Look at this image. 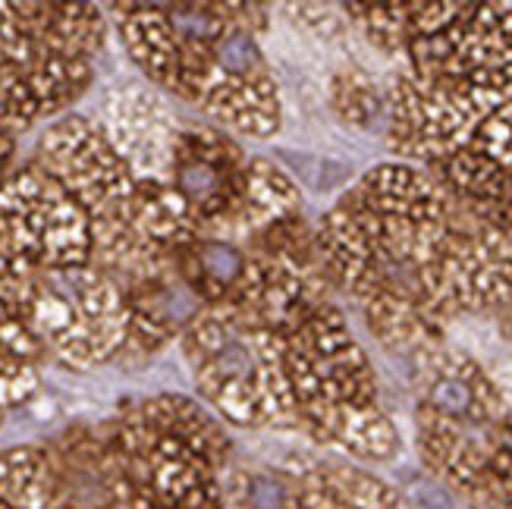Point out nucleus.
Wrapping results in <instances>:
<instances>
[{
  "mask_svg": "<svg viewBox=\"0 0 512 509\" xmlns=\"http://www.w3.org/2000/svg\"><path fill=\"white\" fill-rule=\"evenodd\" d=\"M321 271L399 359L437 346L456 318L512 308V236L465 211L431 173L384 161L315 224Z\"/></svg>",
  "mask_w": 512,
  "mask_h": 509,
  "instance_id": "1",
  "label": "nucleus"
},
{
  "mask_svg": "<svg viewBox=\"0 0 512 509\" xmlns=\"http://www.w3.org/2000/svg\"><path fill=\"white\" fill-rule=\"evenodd\" d=\"M409 362V384L415 412L453 425H491L512 412L503 384L472 352L443 340L415 352Z\"/></svg>",
  "mask_w": 512,
  "mask_h": 509,
  "instance_id": "12",
  "label": "nucleus"
},
{
  "mask_svg": "<svg viewBox=\"0 0 512 509\" xmlns=\"http://www.w3.org/2000/svg\"><path fill=\"white\" fill-rule=\"evenodd\" d=\"M176 274L192 290V296L202 305H214L227 299L236 280L246 271V249L227 236H198L189 246L176 249L170 255Z\"/></svg>",
  "mask_w": 512,
  "mask_h": 509,
  "instance_id": "17",
  "label": "nucleus"
},
{
  "mask_svg": "<svg viewBox=\"0 0 512 509\" xmlns=\"http://www.w3.org/2000/svg\"><path fill=\"white\" fill-rule=\"evenodd\" d=\"M456 202L512 236V92H491L437 158L421 167Z\"/></svg>",
  "mask_w": 512,
  "mask_h": 509,
  "instance_id": "9",
  "label": "nucleus"
},
{
  "mask_svg": "<svg viewBox=\"0 0 512 509\" xmlns=\"http://www.w3.org/2000/svg\"><path fill=\"white\" fill-rule=\"evenodd\" d=\"M500 318V327H503V334L509 337V343H512V308H506L503 315H497Z\"/></svg>",
  "mask_w": 512,
  "mask_h": 509,
  "instance_id": "21",
  "label": "nucleus"
},
{
  "mask_svg": "<svg viewBox=\"0 0 512 509\" xmlns=\"http://www.w3.org/2000/svg\"><path fill=\"white\" fill-rule=\"evenodd\" d=\"M0 422H4V415H0Z\"/></svg>",
  "mask_w": 512,
  "mask_h": 509,
  "instance_id": "22",
  "label": "nucleus"
},
{
  "mask_svg": "<svg viewBox=\"0 0 512 509\" xmlns=\"http://www.w3.org/2000/svg\"><path fill=\"white\" fill-rule=\"evenodd\" d=\"M299 214H305V208H302V192L293 183V176L271 158H249L246 195H242V208L230 230V239L239 242V246H246L252 236Z\"/></svg>",
  "mask_w": 512,
  "mask_h": 509,
  "instance_id": "16",
  "label": "nucleus"
},
{
  "mask_svg": "<svg viewBox=\"0 0 512 509\" xmlns=\"http://www.w3.org/2000/svg\"><path fill=\"white\" fill-rule=\"evenodd\" d=\"M421 462L447 488L491 509L512 503V412L491 425H453L415 415Z\"/></svg>",
  "mask_w": 512,
  "mask_h": 509,
  "instance_id": "10",
  "label": "nucleus"
},
{
  "mask_svg": "<svg viewBox=\"0 0 512 509\" xmlns=\"http://www.w3.org/2000/svg\"><path fill=\"white\" fill-rule=\"evenodd\" d=\"M0 258L16 271L92 264V224L54 176L35 161L0 183Z\"/></svg>",
  "mask_w": 512,
  "mask_h": 509,
  "instance_id": "8",
  "label": "nucleus"
},
{
  "mask_svg": "<svg viewBox=\"0 0 512 509\" xmlns=\"http://www.w3.org/2000/svg\"><path fill=\"white\" fill-rule=\"evenodd\" d=\"M117 283L129 305V343L123 356H154L167 343L180 340L205 308L180 280L170 258H148L117 277Z\"/></svg>",
  "mask_w": 512,
  "mask_h": 509,
  "instance_id": "14",
  "label": "nucleus"
},
{
  "mask_svg": "<svg viewBox=\"0 0 512 509\" xmlns=\"http://www.w3.org/2000/svg\"><path fill=\"white\" fill-rule=\"evenodd\" d=\"M95 120L136 183H167L180 126L173 123L170 104L158 88L148 82L110 85L101 98V117Z\"/></svg>",
  "mask_w": 512,
  "mask_h": 509,
  "instance_id": "13",
  "label": "nucleus"
},
{
  "mask_svg": "<svg viewBox=\"0 0 512 509\" xmlns=\"http://www.w3.org/2000/svg\"><path fill=\"white\" fill-rule=\"evenodd\" d=\"M126 57L148 85L180 98L230 136L271 139L283 104L261 51L267 4H110Z\"/></svg>",
  "mask_w": 512,
  "mask_h": 509,
  "instance_id": "2",
  "label": "nucleus"
},
{
  "mask_svg": "<svg viewBox=\"0 0 512 509\" xmlns=\"http://www.w3.org/2000/svg\"><path fill=\"white\" fill-rule=\"evenodd\" d=\"M283 10L289 13V19H296L305 32H311L321 41L343 38V32L349 26L343 7H333V4H289Z\"/></svg>",
  "mask_w": 512,
  "mask_h": 509,
  "instance_id": "20",
  "label": "nucleus"
},
{
  "mask_svg": "<svg viewBox=\"0 0 512 509\" xmlns=\"http://www.w3.org/2000/svg\"><path fill=\"white\" fill-rule=\"evenodd\" d=\"M346 22L396 73L428 85L512 92V7L491 0L343 4Z\"/></svg>",
  "mask_w": 512,
  "mask_h": 509,
  "instance_id": "4",
  "label": "nucleus"
},
{
  "mask_svg": "<svg viewBox=\"0 0 512 509\" xmlns=\"http://www.w3.org/2000/svg\"><path fill=\"white\" fill-rule=\"evenodd\" d=\"M110 491L126 509H227L233 437L186 393L129 406L104 440Z\"/></svg>",
  "mask_w": 512,
  "mask_h": 509,
  "instance_id": "3",
  "label": "nucleus"
},
{
  "mask_svg": "<svg viewBox=\"0 0 512 509\" xmlns=\"http://www.w3.org/2000/svg\"><path fill=\"white\" fill-rule=\"evenodd\" d=\"M283 469V491L252 509H418L381 475L346 462L293 453Z\"/></svg>",
  "mask_w": 512,
  "mask_h": 509,
  "instance_id": "15",
  "label": "nucleus"
},
{
  "mask_svg": "<svg viewBox=\"0 0 512 509\" xmlns=\"http://www.w3.org/2000/svg\"><path fill=\"white\" fill-rule=\"evenodd\" d=\"M19 321L48 359L88 371L123 356L129 305L120 283L95 264L60 271H16L0 258V324Z\"/></svg>",
  "mask_w": 512,
  "mask_h": 509,
  "instance_id": "5",
  "label": "nucleus"
},
{
  "mask_svg": "<svg viewBox=\"0 0 512 509\" xmlns=\"http://www.w3.org/2000/svg\"><path fill=\"white\" fill-rule=\"evenodd\" d=\"M95 60L63 51L44 16V0L0 4V104L16 129L57 120L92 88Z\"/></svg>",
  "mask_w": 512,
  "mask_h": 509,
  "instance_id": "7",
  "label": "nucleus"
},
{
  "mask_svg": "<svg viewBox=\"0 0 512 509\" xmlns=\"http://www.w3.org/2000/svg\"><path fill=\"white\" fill-rule=\"evenodd\" d=\"M32 161L48 170L73 195L92 224V264L110 277H123L151 255L136 236L132 205H136V176L107 142L95 117L63 114L44 126Z\"/></svg>",
  "mask_w": 512,
  "mask_h": 509,
  "instance_id": "6",
  "label": "nucleus"
},
{
  "mask_svg": "<svg viewBox=\"0 0 512 509\" xmlns=\"http://www.w3.org/2000/svg\"><path fill=\"white\" fill-rule=\"evenodd\" d=\"M330 107L352 126H384V85L359 63H343L330 79Z\"/></svg>",
  "mask_w": 512,
  "mask_h": 509,
  "instance_id": "19",
  "label": "nucleus"
},
{
  "mask_svg": "<svg viewBox=\"0 0 512 509\" xmlns=\"http://www.w3.org/2000/svg\"><path fill=\"white\" fill-rule=\"evenodd\" d=\"M57 456L44 447H16L0 453V509H57Z\"/></svg>",
  "mask_w": 512,
  "mask_h": 509,
  "instance_id": "18",
  "label": "nucleus"
},
{
  "mask_svg": "<svg viewBox=\"0 0 512 509\" xmlns=\"http://www.w3.org/2000/svg\"><path fill=\"white\" fill-rule=\"evenodd\" d=\"M252 154L230 132L195 123L180 126L173 145L167 183L183 198L211 236H227L246 195V167Z\"/></svg>",
  "mask_w": 512,
  "mask_h": 509,
  "instance_id": "11",
  "label": "nucleus"
}]
</instances>
